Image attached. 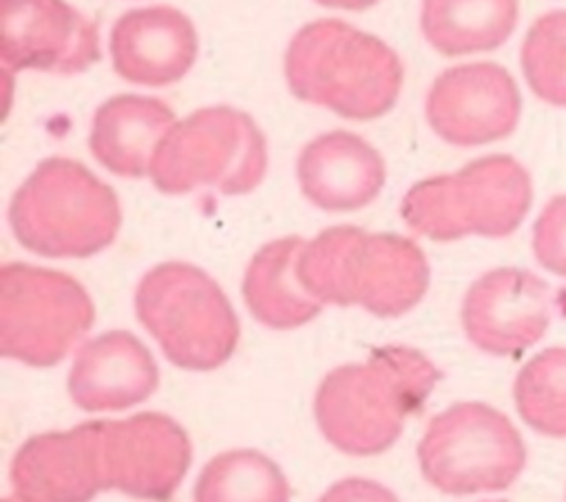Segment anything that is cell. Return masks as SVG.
<instances>
[{
  "label": "cell",
  "instance_id": "obj_1",
  "mask_svg": "<svg viewBox=\"0 0 566 502\" xmlns=\"http://www.w3.org/2000/svg\"><path fill=\"white\" fill-rule=\"evenodd\" d=\"M440 378L436 363L416 347H376L365 360L323 376L312 402L316 427L345 456H378L396 445Z\"/></svg>",
  "mask_w": 566,
  "mask_h": 502
},
{
  "label": "cell",
  "instance_id": "obj_2",
  "mask_svg": "<svg viewBox=\"0 0 566 502\" xmlns=\"http://www.w3.org/2000/svg\"><path fill=\"white\" fill-rule=\"evenodd\" d=\"M296 272L323 305H358L380 318L413 310L431 281L427 254L413 239L358 226H332L305 239Z\"/></svg>",
  "mask_w": 566,
  "mask_h": 502
},
{
  "label": "cell",
  "instance_id": "obj_3",
  "mask_svg": "<svg viewBox=\"0 0 566 502\" xmlns=\"http://www.w3.org/2000/svg\"><path fill=\"white\" fill-rule=\"evenodd\" d=\"M283 73L294 97L354 122L387 115L405 80L387 42L336 18L307 22L292 35Z\"/></svg>",
  "mask_w": 566,
  "mask_h": 502
},
{
  "label": "cell",
  "instance_id": "obj_4",
  "mask_svg": "<svg viewBox=\"0 0 566 502\" xmlns=\"http://www.w3.org/2000/svg\"><path fill=\"white\" fill-rule=\"evenodd\" d=\"M13 239L46 259H86L122 228L117 192L84 164L49 157L18 186L7 210Z\"/></svg>",
  "mask_w": 566,
  "mask_h": 502
},
{
  "label": "cell",
  "instance_id": "obj_5",
  "mask_svg": "<svg viewBox=\"0 0 566 502\" xmlns=\"http://www.w3.org/2000/svg\"><path fill=\"white\" fill-rule=\"evenodd\" d=\"M533 203V181L511 155H484L455 172L416 181L400 199L407 228L431 241L513 234Z\"/></svg>",
  "mask_w": 566,
  "mask_h": 502
},
{
  "label": "cell",
  "instance_id": "obj_6",
  "mask_svg": "<svg viewBox=\"0 0 566 502\" xmlns=\"http://www.w3.org/2000/svg\"><path fill=\"white\" fill-rule=\"evenodd\" d=\"M135 316L179 369L212 372L239 345L237 312L219 283L188 261H164L139 279Z\"/></svg>",
  "mask_w": 566,
  "mask_h": 502
},
{
  "label": "cell",
  "instance_id": "obj_7",
  "mask_svg": "<svg viewBox=\"0 0 566 502\" xmlns=\"http://www.w3.org/2000/svg\"><path fill=\"white\" fill-rule=\"evenodd\" d=\"M268 172V142L256 122L232 106H203L177 119L161 139L150 181L164 195L217 188L237 197L252 192Z\"/></svg>",
  "mask_w": 566,
  "mask_h": 502
},
{
  "label": "cell",
  "instance_id": "obj_8",
  "mask_svg": "<svg viewBox=\"0 0 566 502\" xmlns=\"http://www.w3.org/2000/svg\"><path fill=\"white\" fill-rule=\"evenodd\" d=\"M422 478L447 495L509 489L526 467V445L500 409L460 400L436 414L418 440Z\"/></svg>",
  "mask_w": 566,
  "mask_h": 502
},
{
  "label": "cell",
  "instance_id": "obj_9",
  "mask_svg": "<svg viewBox=\"0 0 566 502\" xmlns=\"http://www.w3.org/2000/svg\"><path fill=\"white\" fill-rule=\"evenodd\" d=\"M95 323L84 285L66 272L22 261L0 270V352L29 367L57 365Z\"/></svg>",
  "mask_w": 566,
  "mask_h": 502
},
{
  "label": "cell",
  "instance_id": "obj_10",
  "mask_svg": "<svg viewBox=\"0 0 566 502\" xmlns=\"http://www.w3.org/2000/svg\"><path fill=\"white\" fill-rule=\"evenodd\" d=\"M424 117L447 144L473 148L506 139L522 117L515 77L497 62H464L444 69L429 86Z\"/></svg>",
  "mask_w": 566,
  "mask_h": 502
},
{
  "label": "cell",
  "instance_id": "obj_11",
  "mask_svg": "<svg viewBox=\"0 0 566 502\" xmlns=\"http://www.w3.org/2000/svg\"><path fill=\"white\" fill-rule=\"evenodd\" d=\"M99 422L106 491L115 489L137 500L168 502L192 460L186 429L159 411Z\"/></svg>",
  "mask_w": 566,
  "mask_h": 502
},
{
  "label": "cell",
  "instance_id": "obj_12",
  "mask_svg": "<svg viewBox=\"0 0 566 502\" xmlns=\"http://www.w3.org/2000/svg\"><path fill=\"white\" fill-rule=\"evenodd\" d=\"M553 318V290L531 270L493 268L480 274L460 305L462 332L489 356H517L544 338Z\"/></svg>",
  "mask_w": 566,
  "mask_h": 502
},
{
  "label": "cell",
  "instance_id": "obj_13",
  "mask_svg": "<svg viewBox=\"0 0 566 502\" xmlns=\"http://www.w3.org/2000/svg\"><path fill=\"white\" fill-rule=\"evenodd\" d=\"M0 55L13 71L75 75L99 57V29L66 0H0Z\"/></svg>",
  "mask_w": 566,
  "mask_h": 502
},
{
  "label": "cell",
  "instance_id": "obj_14",
  "mask_svg": "<svg viewBox=\"0 0 566 502\" xmlns=\"http://www.w3.org/2000/svg\"><path fill=\"white\" fill-rule=\"evenodd\" d=\"M9 482L18 502H91L106 491L102 422L31 436L11 458Z\"/></svg>",
  "mask_w": 566,
  "mask_h": 502
},
{
  "label": "cell",
  "instance_id": "obj_15",
  "mask_svg": "<svg viewBox=\"0 0 566 502\" xmlns=\"http://www.w3.org/2000/svg\"><path fill=\"white\" fill-rule=\"evenodd\" d=\"M157 387L155 356L128 330H108L82 343L66 376L71 402L88 414L130 409Z\"/></svg>",
  "mask_w": 566,
  "mask_h": 502
},
{
  "label": "cell",
  "instance_id": "obj_16",
  "mask_svg": "<svg viewBox=\"0 0 566 502\" xmlns=\"http://www.w3.org/2000/svg\"><path fill=\"white\" fill-rule=\"evenodd\" d=\"M199 38L192 20L168 4L122 13L108 35L115 73L137 86H170L197 60Z\"/></svg>",
  "mask_w": 566,
  "mask_h": 502
},
{
  "label": "cell",
  "instance_id": "obj_17",
  "mask_svg": "<svg viewBox=\"0 0 566 502\" xmlns=\"http://www.w3.org/2000/svg\"><path fill=\"white\" fill-rule=\"evenodd\" d=\"M387 166L376 146L349 130H329L310 139L296 157L303 197L325 212H354L382 190Z\"/></svg>",
  "mask_w": 566,
  "mask_h": 502
},
{
  "label": "cell",
  "instance_id": "obj_18",
  "mask_svg": "<svg viewBox=\"0 0 566 502\" xmlns=\"http://www.w3.org/2000/svg\"><path fill=\"white\" fill-rule=\"evenodd\" d=\"M172 108L148 95L124 93L102 102L88 130V150L111 175L139 179L175 124Z\"/></svg>",
  "mask_w": 566,
  "mask_h": 502
},
{
  "label": "cell",
  "instance_id": "obj_19",
  "mask_svg": "<svg viewBox=\"0 0 566 502\" xmlns=\"http://www.w3.org/2000/svg\"><path fill=\"white\" fill-rule=\"evenodd\" d=\"M305 239L290 234L261 245L250 259L241 296L254 321L270 330H296L314 321L323 303L301 283L296 261Z\"/></svg>",
  "mask_w": 566,
  "mask_h": 502
},
{
  "label": "cell",
  "instance_id": "obj_20",
  "mask_svg": "<svg viewBox=\"0 0 566 502\" xmlns=\"http://www.w3.org/2000/svg\"><path fill=\"white\" fill-rule=\"evenodd\" d=\"M520 0H422L420 33L447 57L489 53L515 31Z\"/></svg>",
  "mask_w": 566,
  "mask_h": 502
},
{
  "label": "cell",
  "instance_id": "obj_21",
  "mask_svg": "<svg viewBox=\"0 0 566 502\" xmlns=\"http://www.w3.org/2000/svg\"><path fill=\"white\" fill-rule=\"evenodd\" d=\"M192 502H290V482L265 453L228 449L201 467Z\"/></svg>",
  "mask_w": 566,
  "mask_h": 502
},
{
  "label": "cell",
  "instance_id": "obj_22",
  "mask_svg": "<svg viewBox=\"0 0 566 502\" xmlns=\"http://www.w3.org/2000/svg\"><path fill=\"white\" fill-rule=\"evenodd\" d=\"M520 418L546 438H566V345L531 356L513 380Z\"/></svg>",
  "mask_w": 566,
  "mask_h": 502
},
{
  "label": "cell",
  "instance_id": "obj_23",
  "mask_svg": "<svg viewBox=\"0 0 566 502\" xmlns=\"http://www.w3.org/2000/svg\"><path fill=\"white\" fill-rule=\"evenodd\" d=\"M520 69L531 93L553 108H566V9L537 15L520 46Z\"/></svg>",
  "mask_w": 566,
  "mask_h": 502
},
{
  "label": "cell",
  "instance_id": "obj_24",
  "mask_svg": "<svg viewBox=\"0 0 566 502\" xmlns=\"http://www.w3.org/2000/svg\"><path fill=\"white\" fill-rule=\"evenodd\" d=\"M531 248L546 272L566 279V192L551 197L539 210L531 232Z\"/></svg>",
  "mask_w": 566,
  "mask_h": 502
},
{
  "label": "cell",
  "instance_id": "obj_25",
  "mask_svg": "<svg viewBox=\"0 0 566 502\" xmlns=\"http://www.w3.org/2000/svg\"><path fill=\"white\" fill-rule=\"evenodd\" d=\"M318 502H400L394 491L369 478H343L327 487Z\"/></svg>",
  "mask_w": 566,
  "mask_h": 502
},
{
  "label": "cell",
  "instance_id": "obj_26",
  "mask_svg": "<svg viewBox=\"0 0 566 502\" xmlns=\"http://www.w3.org/2000/svg\"><path fill=\"white\" fill-rule=\"evenodd\" d=\"M321 7L327 9H345V11H365L374 4H378L380 0H314Z\"/></svg>",
  "mask_w": 566,
  "mask_h": 502
},
{
  "label": "cell",
  "instance_id": "obj_27",
  "mask_svg": "<svg viewBox=\"0 0 566 502\" xmlns=\"http://www.w3.org/2000/svg\"><path fill=\"white\" fill-rule=\"evenodd\" d=\"M2 502H18V500H15V498H4Z\"/></svg>",
  "mask_w": 566,
  "mask_h": 502
},
{
  "label": "cell",
  "instance_id": "obj_28",
  "mask_svg": "<svg viewBox=\"0 0 566 502\" xmlns=\"http://www.w3.org/2000/svg\"><path fill=\"white\" fill-rule=\"evenodd\" d=\"M482 502H506V500H482Z\"/></svg>",
  "mask_w": 566,
  "mask_h": 502
}]
</instances>
